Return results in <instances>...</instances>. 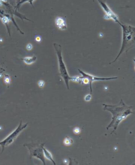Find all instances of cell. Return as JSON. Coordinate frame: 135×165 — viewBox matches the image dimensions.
<instances>
[{"mask_svg":"<svg viewBox=\"0 0 135 165\" xmlns=\"http://www.w3.org/2000/svg\"><path fill=\"white\" fill-rule=\"evenodd\" d=\"M35 0H20V2H18V4L16 5V8H19L20 6L25 3V2H29L31 5L33 6V2H34Z\"/></svg>","mask_w":135,"mask_h":165,"instance_id":"11","label":"cell"},{"mask_svg":"<svg viewBox=\"0 0 135 165\" xmlns=\"http://www.w3.org/2000/svg\"><path fill=\"white\" fill-rule=\"evenodd\" d=\"M98 1L105 13L104 19H108V20L111 19L116 23H119L120 22H119L117 15L115 14V13L111 10L110 8L108 6L107 4L103 0H98Z\"/></svg>","mask_w":135,"mask_h":165,"instance_id":"7","label":"cell"},{"mask_svg":"<svg viewBox=\"0 0 135 165\" xmlns=\"http://www.w3.org/2000/svg\"><path fill=\"white\" fill-rule=\"evenodd\" d=\"M43 153H44V156L45 158L50 160L52 162V163H53L54 165H56L55 162L54 161L53 157H52V154L49 151H48L47 149L44 148V145L43 146Z\"/></svg>","mask_w":135,"mask_h":165,"instance_id":"10","label":"cell"},{"mask_svg":"<svg viewBox=\"0 0 135 165\" xmlns=\"http://www.w3.org/2000/svg\"><path fill=\"white\" fill-rule=\"evenodd\" d=\"M64 144L65 145V146H69L71 145L72 143H73V140L71 138L68 137H67L65 138V140L64 141Z\"/></svg>","mask_w":135,"mask_h":165,"instance_id":"12","label":"cell"},{"mask_svg":"<svg viewBox=\"0 0 135 165\" xmlns=\"http://www.w3.org/2000/svg\"><path fill=\"white\" fill-rule=\"evenodd\" d=\"M91 94L87 95L85 97V100L86 102H89L91 100Z\"/></svg>","mask_w":135,"mask_h":165,"instance_id":"15","label":"cell"},{"mask_svg":"<svg viewBox=\"0 0 135 165\" xmlns=\"http://www.w3.org/2000/svg\"><path fill=\"white\" fill-rule=\"evenodd\" d=\"M0 70L3 71H5V70H4L3 68H1V67H0Z\"/></svg>","mask_w":135,"mask_h":165,"instance_id":"19","label":"cell"},{"mask_svg":"<svg viewBox=\"0 0 135 165\" xmlns=\"http://www.w3.org/2000/svg\"><path fill=\"white\" fill-rule=\"evenodd\" d=\"M44 144H41L40 145L36 144H25L24 146L27 147L30 154V159L32 157L39 159L41 160L43 165H46V159L43 151V146Z\"/></svg>","mask_w":135,"mask_h":165,"instance_id":"6","label":"cell"},{"mask_svg":"<svg viewBox=\"0 0 135 165\" xmlns=\"http://www.w3.org/2000/svg\"><path fill=\"white\" fill-rule=\"evenodd\" d=\"M103 106L104 110L109 111L112 114L111 121L107 127V130H109L110 128H113V131L111 134L117 130L121 121L126 119L129 115L133 113V112L132 111V107L126 105L122 99H121L117 105L103 104Z\"/></svg>","mask_w":135,"mask_h":165,"instance_id":"1","label":"cell"},{"mask_svg":"<svg viewBox=\"0 0 135 165\" xmlns=\"http://www.w3.org/2000/svg\"><path fill=\"white\" fill-rule=\"evenodd\" d=\"M28 125V123L22 124V122L21 120L20 121V124L19 125L18 127L13 131L12 133H11L7 137L5 138L2 141H0V146L2 147V152L1 154L3 152L5 147L10 145L11 144H12L15 140L16 139V138L18 137V136L20 135V133L22 131L25 129Z\"/></svg>","mask_w":135,"mask_h":165,"instance_id":"5","label":"cell"},{"mask_svg":"<svg viewBox=\"0 0 135 165\" xmlns=\"http://www.w3.org/2000/svg\"><path fill=\"white\" fill-rule=\"evenodd\" d=\"M38 85L39 86L40 88H43V87H44V85H45V82H44V81H43V80H40V81H39V82H38Z\"/></svg>","mask_w":135,"mask_h":165,"instance_id":"14","label":"cell"},{"mask_svg":"<svg viewBox=\"0 0 135 165\" xmlns=\"http://www.w3.org/2000/svg\"><path fill=\"white\" fill-rule=\"evenodd\" d=\"M22 60L25 62V63L30 65L36 62L37 60V58L36 56H33V57H26L22 58Z\"/></svg>","mask_w":135,"mask_h":165,"instance_id":"9","label":"cell"},{"mask_svg":"<svg viewBox=\"0 0 135 165\" xmlns=\"http://www.w3.org/2000/svg\"><path fill=\"white\" fill-rule=\"evenodd\" d=\"M133 62H134V63H135V59H133Z\"/></svg>","mask_w":135,"mask_h":165,"instance_id":"20","label":"cell"},{"mask_svg":"<svg viewBox=\"0 0 135 165\" xmlns=\"http://www.w3.org/2000/svg\"><path fill=\"white\" fill-rule=\"evenodd\" d=\"M55 24L57 28L61 30H65L67 29V25L65 19L62 17H57L55 18Z\"/></svg>","mask_w":135,"mask_h":165,"instance_id":"8","label":"cell"},{"mask_svg":"<svg viewBox=\"0 0 135 165\" xmlns=\"http://www.w3.org/2000/svg\"><path fill=\"white\" fill-rule=\"evenodd\" d=\"M118 24L121 25L122 30V46L117 57L114 61L110 62V64L117 60L122 53L127 52L132 47H135V27L124 25L121 22H119Z\"/></svg>","mask_w":135,"mask_h":165,"instance_id":"2","label":"cell"},{"mask_svg":"<svg viewBox=\"0 0 135 165\" xmlns=\"http://www.w3.org/2000/svg\"><path fill=\"white\" fill-rule=\"evenodd\" d=\"M17 1H18V2H20V0H17Z\"/></svg>","mask_w":135,"mask_h":165,"instance_id":"21","label":"cell"},{"mask_svg":"<svg viewBox=\"0 0 135 165\" xmlns=\"http://www.w3.org/2000/svg\"><path fill=\"white\" fill-rule=\"evenodd\" d=\"M54 47L55 49V52L57 54V57L58 59L59 63V71L60 76L65 81V85L68 90H69V81H72L73 77H70L67 71V68L64 62L62 55V49L60 44L54 43L53 44Z\"/></svg>","mask_w":135,"mask_h":165,"instance_id":"3","label":"cell"},{"mask_svg":"<svg viewBox=\"0 0 135 165\" xmlns=\"http://www.w3.org/2000/svg\"><path fill=\"white\" fill-rule=\"evenodd\" d=\"M80 129L79 128L76 127L75 128V129H73V132L76 134H79L80 133Z\"/></svg>","mask_w":135,"mask_h":165,"instance_id":"16","label":"cell"},{"mask_svg":"<svg viewBox=\"0 0 135 165\" xmlns=\"http://www.w3.org/2000/svg\"><path fill=\"white\" fill-rule=\"evenodd\" d=\"M79 72L82 76L81 77H73L72 81L76 82L79 84H83V85H89L90 90V94L92 93V84L93 81H106V80H114L118 78V77H110V78H101V77H96L93 75H91L89 74H86L78 69Z\"/></svg>","mask_w":135,"mask_h":165,"instance_id":"4","label":"cell"},{"mask_svg":"<svg viewBox=\"0 0 135 165\" xmlns=\"http://www.w3.org/2000/svg\"><path fill=\"white\" fill-rule=\"evenodd\" d=\"M4 82L7 85H9L11 82V79L8 75H5L4 77Z\"/></svg>","mask_w":135,"mask_h":165,"instance_id":"13","label":"cell"},{"mask_svg":"<svg viewBox=\"0 0 135 165\" xmlns=\"http://www.w3.org/2000/svg\"><path fill=\"white\" fill-rule=\"evenodd\" d=\"M36 41H37V42H40V41H41V37L40 36H36Z\"/></svg>","mask_w":135,"mask_h":165,"instance_id":"18","label":"cell"},{"mask_svg":"<svg viewBox=\"0 0 135 165\" xmlns=\"http://www.w3.org/2000/svg\"><path fill=\"white\" fill-rule=\"evenodd\" d=\"M26 49L29 50V51H30L33 48L32 44L31 43H29V44H27V46L26 47Z\"/></svg>","mask_w":135,"mask_h":165,"instance_id":"17","label":"cell"}]
</instances>
